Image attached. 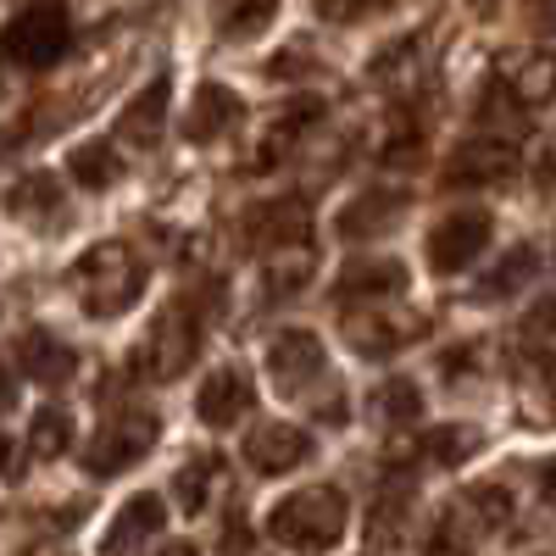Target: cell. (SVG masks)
<instances>
[{
  "label": "cell",
  "instance_id": "cell-22",
  "mask_svg": "<svg viewBox=\"0 0 556 556\" xmlns=\"http://www.w3.org/2000/svg\"><path fill=\"white\" fill-rule=\"evenodd\" d=\"M162 123H167V78H151V84H146V89H139V96L123 106L117 134L128 139V146H151Z\"/></svg>",
  "mask_w": 556,
  "mask_h": 556
},
{
  "label": "cell",
  "instance_id": "cell-3",
  "mask_svg": "<svg viewBox=\"0 0 556 556\" xmlns=\"http://www.w3.org/2000/svg\"><path fill=\"white\" fill-rule=\"evenodd\" d=\"M73 290H78L89 317H123L139 301V290H146V262L123 240H106L73 267Z\"/></svg>",
  "mask_w": 556,
  "mask_h": 556
},
{
  "label": "cell",
  "instance_id": "cell-30",
  "mask_svg": "<svg viewBox=\"0 0 556 556\" xmlns=\"http://www.w3.org/2000/svg\"><path fill=\"white\" fill-rule=\"evenodd\" d=\"M462 501H468V513L479 518V529H484V534H490V529H501L506 518H513V495H506L501 484H479V490H468Z\"/></svg>",
  "mask_w": 556,
  "mask_h": 556
},
{
  "label": "cell",
  "instance_id": "cell-27",
  "mask_svg": "<svg viewBox=\"0 0 556 556\" xmlns=\"http://www.w3.org/2000/svg\"><path fill=\"white\" fill-rule=\"evenodd\" d=\"M73 440V424H67V412H34V424H28V456L34 462H51L62 456Z\"/></svg>",
  "mask_w": 556,
  "mask_h": 556
},
{
  "label": "cell",
  "instance_id": "cell-9",
  "mask_svg": "<svg viewBox=\"0 0 556 556\" xmlns=\"http://www.w3.org/2000/svg\"><path fill=\"white\" fill-rule=\"evenodd\" d=\"M256 412V384L240 374V367H212L201 395H195V417L206 429H235Z\"/></svg>",
  "mask_w": 556,
  "mask_h": 556
},
{
  "label": "cell",
  "instance_id": "cell-23",
  "mask_svg": "<svg viewBox=\"0 0 556 556\" xmlns=\"http://www.w3.org/2000/svg\"><path fill=\"white\" fill-rule=\"evenodd\" d=\"M67 173H73L78 190H106V184L123 178V162L106 139H84L78 151H67Z\"/></svg>",
  "mask_w": 556,
  "mask_h": 556
},
{
  "label": "cell",
  "instance_id": "cell-13",
  "mask_svg": "<svg viewBox=\"0 0 556 556\" xmlns=\"http://www.w3.org/2000/svg\"><path fill=\"white\" fill-rule=\"evenodd\" d=\"M340 301H390L406 290V267L395 256H351L334 278Z\"/></svg>",
  "mask_w": 556,
  "mask_h": 556
},
{
  "label": "cell",
  "instance_id": "cell-5",
  "mask_svg": "<svg viewBox=\"0 0 556 556\" xmlns=\"http://www.w3.org/2000/svg\"><path fill=\"white\" fill-rule=\"evenodd\" d=\"M151 445H156V417L151 412H117V417H106V429L89 440L84 468L96 473V479H112V473L134 468V462L146 456Z\"/></svg>",
  "mask_w": 556,
  "mask_h": 556
},
{
  "label": "cell",
  "instance_id": "cell-38",
  "mask_svg": "<svg viewBox=\"0 0 556 556\" xmlns=\"http://www.w3.org/2000/svg\"><path fill=\"white\" fill-rule=\"evenodd\" d=\"M39 556H62V551H39Z\"/></svg>",
  "mask_w": 556,
  "mask_h": 556
},
{
  "label": "cell",
  "instance_id": "cell-35",
  "mask_svg": "<svg viewBox=\"0 0 556 556\" xmlns=\"http://www.w3.org/2000/svg\"><path fill=\"white\" fill-rule=\"evenodd\" d=\"M12 406H17V379L0 367V412H12Z\"/></svg>",
  "mask_w": 556,
  "mask_h": 556
},
{
  "label": "cell",
  "instance_id": "cell-24",
  "mask_svg": "<svg viewBox=\"0 0 556 556\" xmlns=\"http://www.w3.org/2000/svg\"><path fill=\"white\" fill-rule=\"evenodd\" d=\"M479 540H484L479 518L468 513V501H456L451 513L434 523V534H429V556H468Z\"/></svg>",
  "mask_w": 556,
  "mask_h": 556
},
{
  "label": "cell",
  "instance_id": "cell-19",
  "mask_svg": "<svg viewBox=\"0 0 556 556\" xmlns=\"http://www.w3.org/2000/svg\"><path fill=\"white\" fill-rule=\"evenodd\" d=\"M278 17V0H212V34L228 45H245L256 34H267Z\"/></svg>",
  "mask_w": 556,
  "mask_h": 556
},
{
  "label": "cell",
  "instance_id": "cell-10",
  "mask_svg": "<svg viewBox=\"0 0 556 556\" xmlns=\"http://www.w3.org/2000/svg\"><path fill=\"white\" fill-rule=\"evenodd\" d=\"M312 451H317V440H312L301 424H278V417H273V424H256V429L245 434V462H251L256 473H267V479L301 468Z\"/></svg>",
  "mask_w": 556,
  "mask_h": 556
},
{
  "label": "cell",
  "instance_id": "cell-17",
  "mask_svg": "<svg viewBox=\"0 0 556 556\" xmlns=\"http://www.w3.org/2000/svg\"><path fill=\"white\" fill-rule=\"evenodd\" d=\"M17 362L28 367L34 384H62V379L78 374V351H73L67 340H56L51 329H28V334L17 340Z\"/></svg>",
  "mask_w": 556,
  "mask_h": 556
},
{
  "label": "cell",
  "instance_id": "cell-4",
  "mask_svg": "<svg viewBox=\"0 0 556 556\" xmlns=\"http://www.w3.org/2000/svg\"><path fill=\"white\" fill-rule=\"evenodd\" d=\"M240 235L251 251H301L312 240V201L306 195H267L256 206H245Z\"/></svg>",
  "mask_w": 556,
  "mask_h": 556
},
{
  "label": "cell",
  "instance_id": "cell-36",
  "mask_svg": "<svg viewBox=\"0 0 556 556\" xmlns=\"http://www.w3.org/2000/svg\"><path fill=\"white\" fill-rule=\"evenodd\" d=\"M540 495H545V501H556V456L540 468Z\"/></svg>",
  "mask_w": 556,
  "mask_h": 556
},
{
  "label": "cell",
  "instance_id": "cell-1",
  "mask_svg": "<svg viewBox=\"0 0 556 556\" xmlns=\"http://www.w3.org/2000/svg\"><path fill=\"white\" fill-rule=\"evenodd\" d=\"M345 523H351V501L334 490V484H306L295 495H285L267 513V534L278 545H290L301 556H317V551H334L345 540Z\"/></svg>",
  "mask_w": 556,
  "mask_h": 556
},
{
  "label": "cell",
  "instance_id": "cell-12",
  "mask_svg": "<svg viewBox=\"0 0 556 556\" xmlns=\"http://www.w3.org/2000/svg\"><path fill=\"white\" fill-rule=\"evenodd\" d=\"M495 84L518 106H545L556 96V56L551 51H513V56H501Z\"/></svg>",
  "mask_w": 556,
  "mask_h": 556
},
{
  "label": "cell",
  "instance_id": "cell-32",
  "mask_svg": "<svg viewBox=\"0 0 556 556\" xmlns=\"http://www.w3.org/2000/svg\"><path fill=\"white\" fill-rule=\"evenodd\" d=\"M223 556H245V518H240V513L228 518V534H223Z\"/></svg>",
  "mask_w": 556,
  "mask_h": 556
},
{
  "label": "cell",
  "instance_id": "cell-28",
  "mask_svg": "<svg viewBox=\"0 0 556 556\" xmlns=\"http://www.w3.org/2000/svg\"><path fill=\"white\" fill-rule=\"evenodd\" d=\"M306 278H312V251H306V245H301V251H285V256L267 262V295L285 301V295L306 290Z\"/></svg>",
  "mask_w": 556,
  "mask_h": 556
},
{
  "label": "cell",
  "instance_id": "cell-31",
  "mask_svg": "<svg viewBox=\"0 0 556 556\" xmlns=\"http://www.w3.org/2000/svg\"><path fill=\"white\" fill-rule=\"evenodd\" d=\"M267 73H273V78H295V73H312V51H306V45H290V51H278V56L267 62Z\"/></svg>",
  "mask_w": 556,
  "mask_h": 556
},
{
  "label": "cell",
  "instance_id": "cell-8",
  "mask_svg": "<svg viewBox=\"0 0 556 556\" xmlns=\"http://www.w3.org/2000/svg\"><path fill=\"white\" fill-rule=\"evenodd\" d=\"M267 374H273L278 390L301 395L306 384H317L323 374H329V351H323V340L312 329H285L267 345Z\"/></svg>",
  "mask_w": 556,
  "mask_h": 556
},
{
  "label": "cell",
  "instance_id": "cell-34",
  "mask_svg": "<svg viewBox=\"0 0 556 556\" xmlns=\"http://www.w3.org/2000/svg\"><path fill=\"white\" fill-rule=\"evenodd\" d=\"M529 17H534V28L556 34V0H529Z\"/></svg>",
  "mask_w": 556,
  "mask_h": 556
},
{
  "label": "cell",
  "instance_id": "cell-16",
  "mask_svg": "<svg viewBox=\"0 0 556 556\" xmlns=\"http://www.w3.org/2000/svg\"><path fill=\"white\" fill-rule=\"evenodd\" d=\"M240 117H245V106H240L235 89H228V84H201L195 89V106L184 112V134H190L195 146H206V139H223Z\"/></svg>",
  "mask_w": 556,
  "mask_h": 556
},
{
  "label": "cell",
  "instance_id": "cell-15",
  "mask_svg": "<svg viewBox=\"0 0 556 556\" xmlns=\"http://www.w3.org/2000/svg\"><path fill=\"white\" fill-rule=\"evenodd\" d=\"M513 173H518V151L506 139H468L462 151H451V167H445L451 184H501Z\"/></svg>",
  "mask_w": 556,
  "mask_h": 556
},
{
  "label": "cell",
  "instance_id": "cell-7",
  "mask_svg": "<svg viewBox=\"0 0 556 556\" xmlns=\"http://www.w3.org/2000/svg\"><path fill=\"white\" fill-rule=\"evenodd\" d=\"M195 351H201V317L178 301V306H167L156 317V329H151L146 351H139V362H151L156 379H178L184 367L195 362Z\"/></svg>",
  "mask_w": 556,
  "mask_h": 556
},
{
  "label": "cell",
  "instance_id": "cell-33",
  "mask_svg": "<svg viewBox=\"0 0 556 556\" xmlns=\"http://www.w3.org/2000/svg\"><path fill=\"white\" fill-rule=\"evenodd\" d=\"M317 12H323V17H334V23H345V17L362 12V0H317Z\"/></svg>",
  "mask_w": 556,
  "mask_h": 556
},
{
  "label": "cell",
  "instance_id": "cell-14",
  "mask_svg": "<svg viewBox=\"0 0 556 556\" xmlns=\"http://www.w3.org/2000/svg\"><path fill=\"white\" fill-rule=\"evenodd\" d=\"M406 212V195L401 190H362L340 206L334 228H340V240H379L384 228Z\"/></svg>",
  "mask_w": 556,
  "mask_h": 556
},
{
  "label": "cell",
  "instance_id": "cell-21",
  "mask_svg": "<svg viewBox=\"0 0 556 556\" xmlns=\"http://www.w3.org/2000/svg\"><path fill=\"white\" fill-rule=\"evenodd\" d=\"M217 490H223V456H190L173 479V501L184 518H201Z\"/></svg>",
  "mask_w": 556,
  "mask_h": 556
},
{
  "label": "cell",
  "instance_id": "cell-20",
  "mask_svg": "<svg viewBox=\"0 0 556 556\" xmlns=\"http://www.w3.org/2000/svg\"><path fill=\"white\" fill-rule=\"evenodd\" d=\"M62 206H67V195L51 173H23L7 190V212L17 223H51V217H62Z\"/></svg>",
  "mask_w": 556,
  "mask_h": 556
},
{
  "label": "cell",
  "instance_id": "cell-29",
  "mask_svg": "<svg viewBox=\"0 0 556 556\" xmlns=\"http://www.w3.org/2000/svg\"><path fill=\"white\" fill-rule=\"evenodd\" d=\"M473 445H479L473 429H434V434H424V445H417V451H424L429 462H440V468H456V462L468 456Z\"/></svg>",
  "mask_w": 556,
  "mask_h": 556
},
{
  "label": "cell",
  "instance_id": "cell-11",
  "mask_svg": "<svg viewBox=\"0 0 556 556\" xmlns=\"http://www.w3.org/2000/svg\"><path fill=\"white\" fill-rule=\"evenodd\" d=\"M162 523H167V501H162V495H151V490H139V495H128V501H123V513L112 518V529H106L101 551H106V556H134L146 540H156V534H162Z\"/></svg>",
  "mask_w": 556,
  "mask_h": 556
},
{
  "label": "cell",
  "instance_id": "cell-26",
  "mask_svg": "<svg viewBox=\"0 0 556 556\" xmlns=\"http://www.w3.org/2000/svg\"><path fill=\"white\" fill-rule=\"evenodd\" d=\"M534 267H540V251H534V245H518L513 256H506V262L484 278V290H479V295H484V301H506V295H518V290L529 285V278H534Z\"/></svg>",
  "mask_w": 556,
  "mask_h": 556
},
{
  "label": "cell",
  "instance_id": "cell-37",
  "mask_svg": "<svg viewBox=\"0 0 556 556\" xmlns=\"http://www.w3.org/2000/svg\"><path fill=\"white\" fill-rule=\"evenodd\" d=\"M156 556H201V551H195V545H190V540H173V545H162V551H156Z\"/></svg>",
  "mask_w": 556,
  "mask_h": 556
},
{
  "label": "cell",
  "instance_id": "cell-6",
  "mask_svg": "<svg viewBox=\"0 0 556 556\" xmlns=\"http://www.w3.org/2000/svg\"><path fill=\"white\" fill-rule=\"evenodd\" d=\"M490 235H495V223H490V212H479V206H462V212L440 217V223L429 228V267H434V273L473 267V262L490 251Z\"/></svg>",
  "mask_w": 556,
  "mask_h": 556
},
{
  "label": "cell",
  "instance_id": "cell-18",
  "mask_svg": "<svg viewBox=\"0 0 556 556\" xmlns=\"http://www.w3.org/2000/svg\"><path fill=\"white\" fill-rule=\"evenodd\" d=\"M345 340L362 356H390L412 340V323H401L390 312H345Z\"/></svg>",
  "mask_w": 556,
  "mask_h": 556
},
{
  "label": "cell",
  "instance_id": "cell-2",
  "mask_svg": "<svg viewBox=\"0 0 556 556\" xmlns=\"http://www.w3.org/2000/svg\"><path fill=\"white\" fill-rule=\"evenodd\" d=\"M73 45V12L62 0H28V7L0 28V62L17 73H45L67 56Z\"/></svg>",
  "mask_w": 556,
  "mask_h": 556
},
{
  "label": "cell",
  "instance_id": "cell-25",
  "mask_svg": "<svg viewBox=\"0 0 556 556\" xmlns=\"http://www.w3.org/2000/svg\"><path fill=\"white\" fill-rule=\"evenodd\" d=\"M374 417L379 424H412V417H424V390H417L412 379H384L374 390Z\"/></svg>",
  "mask_w": 556,
  "mask_h": 556
}]
</instances>
